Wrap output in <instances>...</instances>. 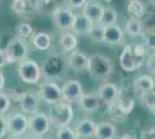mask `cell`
Segmentation results:
<instances>
[{"label":"cell","mask_w":155,"mask_h":139,"mask_svg":"<svg viewBox=\"0 0 155 139\" xmlns=\"http://www.w3.org/2000/svg\"><path fill=\"white\" fill-rule=\"evenodd\" d=\"M87 72L96 81L107 80L114 72V63L110 57L101 53H94L88 57Z\"/></svg>","instance_id":"6da1fadb"},{"label":"cell","mask_w":155,"mask_h":139,"mask_svg":"<svg viewBox=\"0 0 155 139\" xmlns=\"http://www.w3.org/2000/svg\"><path fill=\"white\" fill-rule=\"evenodd\" d=\"M145 46L141 44H129L123 49L119 57L120 67L125 72H133L139 70L143 64Z\"/></svg>","instance_id":"7a4b0ae2"},{"label":"cell","mask_w":155,"mask_h":139,"mask_svg":"<svg viewBox=\"0 0 155 139\" xmlns=\"http://www.w3.org/2000/svg\"><path fill=\"white\" fill-rule=\"evenodd\" d=\"M18 64V74L23 82L29 85L38 82L41 79V67L35 60L26 58Z\"/></svg>","instance_id":"3957f363"},{"label":"cell","mask_w":155,"mask_h":139,"mask_svg":"<svg viewBox=\"0 0 155 139\" xmlns=\"http://www.w3.org/2000/svg\"><path fill=\"white\" fill-rule=\"evenodd\" d=\"M5 51L8 58V63H20L27 58L28 46L26 44V41L20 37H13L7 43Z\"/></svg>","instance_id":"277c9868"},{"label":"cell","mask_w":155,"mask_h":139,"mask_svg":"<svg viewBox=\"0 0 155 139\" xmlns=\"http://www.w3.org/2000/svg\"><path fill=\"white\" fill-rule=\"evenodd\" d=\"M28 129L32 134L44 136L50 130V118L43 113L32 114L30 119H28Z\"/></svg>","instance_id":"5b68a950"},{"label":"cell","mask_w":155,"mask_h":139,"mask_svg":"<svg viewBox=\"0 0 155 139\" xmlns=\"http://www.w3.org/2000/svg\"><path fill=\"white\" fill-rule=\"evenodd\" d=\"M39 96L49 104H57L63 99L61 88L54 82H45L39 87Z\"/></svg>","instance_id":"8992f818"},{"label":"cell","mask_w":155,"mask_h":139,"mask_svg":"<svg viewBox=\"0 0 155 139\" xmlns=\"http://www.w3.org/2000/svg\"><path fill=\"white\" fill-rule=\"evenodd\" d=\"M7 132L14 137H19L28 130V118L25 114H14L6 121Z\"/></svg>","instance_id":"52a82bcc"},{"label":"cell","mask_w":155,"mask_h":139,"mask_svg":"<svg viewBox=\"0 0 155 139\" xmlns=\"http://www.w3.org/2000/svg\"><path fill=\"white\" fill-rule=\"evenodd\" d=\"M73 116H74V111L70 106V103L59 102L58 107L54 109V111L52 114V119H53V123L58 127H64L71 123Z\"/></svg>","instance_id":"ba28073f"},{"label":"cell","mask_w":155,"mask_h":139,"mask_svg":"<svg viewBox=\"0 0 155 139\" xmlns=\"http://www.w3.org/2000/svg\"><path fill=\"white\" fill-rule=\"evenodd\" d=\"M74 16L75 14L70 8H66V7H57L52 13V19L56 27L63 30L71 29Z\"/></svg>","instance_id":"9c48e42d"},{"label":"cell","mask_w":155,"mask_h":139,"mask_svg":"<svg viewBox=\"0 0 155 139\" xmlns=\"http://www.w3.org/2000/svg\"><path fill=\"white\" fill-rule=\"evenodd\" d=\"M82 94H84V88L78 80H67L61 87L63 99H65L67 102H79V99L81 98Z\"/></svg>","instance_id":"30bf717a"},{"label":"cell","mask_w":155,"mask_h":139,"mask_svg":"<svg viewBox=\"0 0 155 139\" xmlns=\"http://www.w3.org/2000/svg\"><path fill=\"white\" fill-rule=\"evenodd\" d=\"M97 94H98V98L102 102L107 103V104H112L120 96V89L116 84L105 82L100 87Z\"/></svg>","instance_id":"8fae6325"},{"label":"cell","mask_w":155,"mask_h":139,"mask_svg":"<svg viewBox=\"0 0 155 139\" xmlns=\"http://www.w3.org/2000/svg\"><path fill=\"white\" fill-rule=\"evenodd\" d=\"M103 42L111 45H119L124 42V33L120 27L115 25L103 26Z\"/></svg>","instance_id":"7c38bea8"},{"label":"cell","mask_w":155,"mask_h":139,"mask_svg":"<svg viewBox=\"0 0 155 139\" xmlns=\"http://www.w3.org/2000/svg\"><path fill=\"white\" fill-rule=\"evenodd\" d=\"M79 103L84 111L95 113L101 107V100L98 98V94L95 92L84 93L81 95V98L79 99Z\"/></svg>","instance_id":"4fadbf2b"},{"label":"cell","mask_w":155,"mask_h":139,"mask_svg":"<svg viewBox=\"0 0 155 139\" xmlns=\"http://www.w3.org/2000/svg\"><path fill=\"white\" fill-rule=\"evenodd\" d=\"M68 65L74 72H87L88 56L81 51H72V53L70 55V58H68Z\"/></svg>","instance_id":"5bb4252c"},{"label":"cell","mask_w":155,"mask_h":139,"mask_svg":"<svg viewBox=\"0 0 155 139\" xmlns=\"http://www.w3.org/2000/svg\"><path fill=\"white\" fill-rule=\"evenodd\" d=\"M103 11V6L95 0H87L82 7V14L88 18L93 23H97Z\"/></svg>","instance_id":"9a60e30c"},{"label":"cell","mask_w":155,"mask_h":139,"mask_svg":"<svg viewBox=\"0 0 155 139\" xmlns=\"http://www.w3.org/2000/svg\"><path fill=\"white\" fill-rule=\"evenodd\" d=\"M93 25L94 23L88 18H86L84 14H79V15L74 16L71 29L73 30V33H75L79 36H84V35L89 34Z\"/></svg>","instance_id":"2e32d148"},{"label":"cell","mask_w":155,"mask_h":139,"mask_svg":"<svg viewBox=\"0 0 155 139\" xmlns=\"http://www.w3.org/2000/svg\"><path fill=\"white\" fill-rule=\"evenodd\" d=\"M94 137L96 139H115L117 137V129L110 122H100L96 124Z\"/></svg>","instance_id":"e0dca14e"},{"label":"cell","mask_w":155,"mask_h":139,"mask_svg":"<svg viewBox=\"0 0 155 139\" xmlns=\"http://www.w3.org/2000/svg\"><path fill=\"white\" fill-rule=\"evenodd\" d=\"M20 107L26 114H35L38 108V100L31 93H25L20 99Z\"/></svg>","instance_id":"ac0fdd59"},{"label":"cell","mask_w":155,"mask_h":139,"mask_svg":"<svg viewBox=\"0 0 155 139\" xmlns=\"http://www.w3.org/2000/svg\"><path fill=\"white\" fill-rule=\"evenodd\" d=\"M133 86H134L137 92H139L140 94H142V93H147V92L154 91L155 82L152 75L142 74V75H139V77L134 80Z\"/></svg>","instance_id":"d6986e66"},{"label":"cell","mask_w":155,"mask_h":139,"mask_svg":"<svg viewBox=\"0 0 155 139\" xmlns=\"http://www.w3.org/2000/svg\"><path fill=\"white\" fill-rule=\"evenodd\" d=\"M95 127H96V123L94 121L84 118L77 126L75 133L79 138H91V137H94Z\"/></svg>","instance_id":"ffe728a7"},{"label":"cell","mask_w":155,"mask_h":139,"mask_svg":"<svg viewBox=\"0 0 155 139\" xmlns=\"http://www.w3.org/2000/svg\"><path fill=\"white\" fill-rule=\"evenodd\" d=\"M51 36L46 33H37L32 35V44L41 51L49 50L51 46Z\"/></svg>","instance_id":"44dd1931"},{"label":"cell","mask_w":155,"mask_h":139,"mask_svg":"<svg viewBox=\"0 0 155 139\" xmlns=\"http://www.w3.org/2000/svg\"><path fill=\"white\" fill-rule=\"evenodd\" d=\"M78 44L77 36L72 33H64L60 36V40H59V45L61 48V50L64 52H70L73 51Z\"/></svg>","instance_id":"7402d4cb"},{"label":"cell","mask_w":155,"mask_h":139,"mask_svg":"<svg viewBox=\"0 0 155 139\" xmlns=\"http://www.w3.org/2000/svg\"><path fill=\"white\" fill-rule=\"evenodd\" d=\"M125 31L126 34H129L130 36L133 37H138L142 35V22L140 19L137 18H130L126 26H125Z\"/></svg>","instance_id":"603a6c76"},{"label":"cell","mask_w":155,"mask_h":139,"mask_svg":"<svg viewBox=\"0 0 155 139\" xmlns=\"http://www.w3.org/2000/svg\"><path fill=\"white\" fill-rule=\"evenodd\" d=\"M127 12L131 15V18L141 19L146 13V7L140 0H130L127 5Z\"/></svg>","instance_id":"cb8c5ba5"},{"label":"cell","mask_w":155,"mask_h":139,"mask_svg":"<svg viewBox=\"0 0 155 139\" xmlns=\"http://www.w3.org/2000/svg\"><path fill=\"white\" fill-rule=\"evenodd\" d=\"M117 12L112 7H103V11L101 14V18L97 23L102 26H109V25H115L117 22Z\"/></svg>","instance_id":"d4e9b609"},{"label":"cell","mask_w":155,"mask_h":139,"mask_svg":"<svg viewBox=\"0 0 155 139\" xmlns=\"http://www.w3.org/2000/svg\"><path fill=\"white\" fill-rule=\"evenodd\" d=\"M115 107L120 111V113L127 116L130 114L132 113L133 110V107H134V100L131 99V98H118L116 102L114 103Z\"/></svg>","instance_id":"484cf974"},{"label":"cell","mask_w":155,"mask_h":139,"mask_svg":"<svg viewBox=\"0 0 155 139\" xmlns=\"http://www.w3.org/2000/svg\"><path fill=\"white\" fill-rule=\"evenodd\" d=\"M32 4L30 0H13V2H12V9L19 15L30 12Z\"/></svg>","instance_id":"4316f807"},{"label":"cell","mask_w":155,"mask_h":139,"mask_svg":"<svg viewBox=\"0 0 155 139\" xmlns=\"http://www.w3.org/2000/svg\"><path fill=\"white\" fill-rule=\"evenodd\" d=\"M141 103L143 107H146L149 111L154 113L155 110V94L154 91L141 94Z\"/></svg>","instance_id":"83f0119b"},{"label":"cell","mask_w":155,"mask_h":139,"mask_svg":"<svg viewBox=\"0 0 155 139\" xmlns=\"http://www.w3.org/2000/svg\"><path fill=\"white\" fill-rule=\"evenodd\" d=\"M88 35L93 42H96V43L103 42V26L100 23H97V25L94 23Z\"/></svg>","instance_id":"f1b7e54d"},{"label":"cell","mask_w":155,"mask_h":139,"mask_svg":"<svg viewBox=\"0 0 155 139\" xmlns=\"http://www.w3.org/2000/svg\"><path fill=\"white\" fill-rule=\"evenodd\" d=\"M34 35V29L29 23H21L18 27V37L22 38L23 41L31 38Z\"/></svg>","instance_id":"f546056e"},{"label":"cell","mask_w":155,"mask_h":139,"mask_svg":"<svg viewBox=\"0 0 155 139\" xmlns=\"http://www.w3.org/2000/svg\"><path fill=\"white\" fill-rule=\"evenodd\" d=\"M57 139H79L75 131H73L72 129L64 126V127H59L58 132H57Z\"/></svg>","instance_id":"4dcf8cb0"},{"label":"cell","mask_w":155,"mask_h":139,"mask_svg":"<svg viewBox=\"0 0 155 139\" xmlns=\"http://www.w3.org/2000/svg\"><path fill=\"white\" fill-rule=\"evenodd\" d=\"M11 107V99L5 93H0V114L5 115Z\"/></svg>","instance_id":"1f68e13d"},{"label":"cell","mask_w":155,"mask_h":139,"mask_svg":"<svg viewBox=\"0 0 155 139\" xmlns=\"http://www.w3.org/2000/svg\"><path fill=\"white\" fill-rule=\"evenodd\" d=\"M6 133H7L6 119H5V117H4V115L0 114V139L4 138Z\"/></svg>","instance_id":"d6a6232c"},{"label":"cell","mask_w":155,"mask_h":139,"mask_svg":"<svg viewBox=\"0 0 155 139\" xmlns=\"http://www.w3.org/2000/svg\"><path fill=\"white\" fill-rule=\"evenodd\" d=\"M87 0H66L67 5L71 8H82Z\"/></svg>","instance_id":"836d02e7"},{"label":"cell","mask_w":155,"mask_h":139,"mask_svg":"<svg viewBox=\"0 0 155 139\" xmlns=\"http://www.w3.org/2000/svg\"><path fill=\"white\" fill-rule=\"evenodd\" d=\"M7 64H8V58H7L6 51H5V49H0V68Z\"/></svg>","instance_id":"e575fe53"},{"label":"cell","mask_w":155,"mask_h":139,"mask_svg":"<svg viewBox=\"0 0 155 139\" xmlns=\"http://www.w3.org/2000/svg\"><path fill=\"white\" fill-rule=\"evenodd\" d=\"M146 45L148 46L149 49H152L154 51V33H149L148 36L146 37Z\"/></svg>","instance_id":"d590c367"},{"label":"cell","mask_w":155,"mask_h":139,"mask_svg":"<svg viewBox=\"0 0 155 139\" xmlns=\"http://www.w3.org/2000/svg\"><path fill=\"white\" fill-rule=\"evenodd\" d=\"M154 52H153V55H150L149 56L148 60H147V67H148V70L150 71V72L154 74L155 72V65H154Z\"/></svg>","instance_id":"8d00e7d4"},{"label":"cell","mask_w":155,"mask_h":139,"mask_svg":"<svg viewBox=\"0 0 155 139\" xmlns=\"http://www.w3.org/2000/svg\"><path fill=\"white\" fill-rule=\"evenodd\" d=\"M120 139H138V138H137L134 134H132V133H125V134H123L120 137Z\"/></svg>","instance_id":"74e56055"},{"label":"cell","mask_w":155,"mask_h":139,"mask_svg":"<svg viewBox=\"0 0 155 139\" xmlns=\"http://www.w3.org/2000/svg\"><path fill=\"white\" fill-rule=\"evenodd\" d=\"M5 86V77H4V74L0 72V92L2 91V88Z\"/></svg>","instance_id":"f35d334b"},{"label":"cell","mask_w":155,"mask_h":139,"mask_svg":"<svg viewBox=\"0 0 155 139\" xmlns=\"http://www.w3.org/2000/svg\"><path fill=\"white\" fill-rule=\"evenodd\" d=\"M26 139H43V136H36V134H32L30 137H27Z\"/></svg>","instance_id":"ab89813d"},{"label":"cell","mask_w":155,"mask_h":139,"mask_svg":"<svg viewBox=\"0 0 155 139\" xmlns=\"http://www.w3.org/2000/svg\"><path fill=\"white\" fill-rule=\"evenodd\" d=\"M104 1H107V2H109V1H111V0H104Z\"/></svg>","instance_id":"60d3db41"}]
</instances>
